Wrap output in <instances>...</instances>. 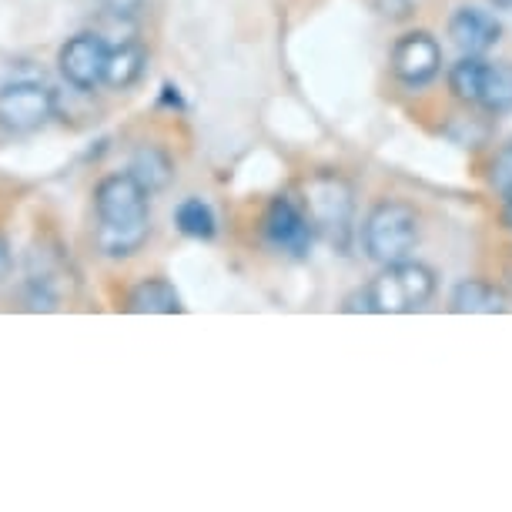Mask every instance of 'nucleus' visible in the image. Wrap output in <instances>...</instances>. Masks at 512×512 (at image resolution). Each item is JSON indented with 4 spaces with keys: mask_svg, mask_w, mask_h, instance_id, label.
Masks as SVG:
<instances>
[{
    "mask_svg": "<svg viewBox=\"0 0 512 512\" xmlns=\"http://www.w3.org/2000/svg\"><path fill=\"white\" fill-rule=\"evenodd\" d=\"M148 191L131 175H108L94 188V211H98V241L101 255L128 258L151 235V211Z\"/></svg>",
    "mask_w": 512,
    "mask_h": 512,
    "instance_id": "1",
    "label": "nucleus"
},
{
    "mask_svg": "<svg viewBox=\"0 0 512 512\" xmlns=\"http://www.w3.org/2000/svg\"><path fill=\"white\" fill-rule=\"evenodd\" d=\"M436 295V275L419 262H395L385 265L379 278H372L362 292L345 302V312H372V315H402L419 308Z\"/></svg>",
    "mask_w": 512,
    "mask_h": 512,
    "instance_id": "2",
    "label": "nucleus"
},
{
    "mask_svg": "<svg viewBox=\"0 0 512 512\" xmlns=\"http://www.w3.org/2000/svg\"><path fill=\"white\" fill-rule=\"evenodd\" d=\"M302 211L312 221L315 235L328 238L338 248H349L352 218H355V195L345 178L335 171H318L302 185Z\"/></svg>",
    "mask_w": 512,
    "mask_h": 512,
    "instance_id": "3",
    "label": "nucleus"
},
{
    "mask_svg": "<svg viewBox=\"0 0 512 512\" xmlns=\"http://www.w3.org/2000/svg\"><path fill=\"white\" fill-rule=\"evenodd\" d=\"M362 241L369 258L382 268L405 262L415 251V245H419V215L409 205H402V201H382L365 218Z\"/></svg>",
    "mask_w": 512,
    "mask_h": 512,
    "instance_id": "4",
    "label": "nucleus"
},
{
    "mask_svg": "<svg viewBox=\"0 0 512 512\" xmlns=\"http://www.w3.org/2000/svg\"><path fill=\"white\" fill-rule=\"evenodd\" d=\"M57 98L41 81H14L0 88V128L27 134L54 118Z\"/></svg>",
    "mask_w": 512,
    "mask_h": 512,
    "instance_id": "5",
    "label": "nucleus"
},
{
    "mask_svg": "<svg viewBox=\"0 0 512 512\" xmlns=\"http://www.w3.org/2000/svg\"><path fill=\"white\" fill-rule=\"evenodd\" d=\"M104 61H108V44L101 34H74L71 41L57 54V67H61L64 81L77 91H94L104 84Z\"/></svg>",
    "mask_w": 512,
    "mask_h": 512,
    "instance_id": "6",
    "label": "nucleus"
},
{
    "mask_svg": "<svg viewBox=\"0 0 512 512\" xmlns=\"http://www.w3.org/2000/svg\"><path fill=\"white\" fill-rule=\"evenodd\" d=\"M439 64H442V51H439L436 37L425 31L402 34L392 47V74L399 77L402 84H409V88L429 84L432 77L439 74Z\"/></svg>",
    "mask_w": 512,
    "mask_h": 512,
    "instance_id": "7",
    "label": "nucleus"
},
{
    "mask_svg": "<svg viewBox=\"0 0 512 512\" xmlns=\"http://www.w3.org/2000/svg\"><path fill=\"white\" fill-rule=\"evenodd\" d=\"M265 238L275 251L302 258L305 251L312 248L315 228H312V221L305 218L302 205H295L292 198H275L265 215Z\"/></svg>",
    "mask_w": 512,
    "mask_h": 512,
    "instance_id": "8",
    "label": "nucleus"
},
{
    "mask_svg": "<svg viewBox=\"0 0 512 512\" xmlns=\"http://www.w3.org/2000/svg\"><path fill=\"white\" fill-rule=\"evenodd\" d=\"M449 37L462 54H479L482 57L489 47L499 44L502 27H499L496 17L479 11V7H459V11L449 17Z\"/></svg>",
    "mask_w": 512,
    "mask_h": 512,
    "instance_id": "9",
    "label": "nucleus"
},
{
    "mask_svg": "<svg viewBox=\"0 0 512 512\" xmlns=\"http://www.w3.org/2000/svg\"><path fill=\"white\" fill-rule=\"evenodd\" d=\"M128 308H131V312H138V315H175V312H185L178 288L171 285L168 278H144L141 285H134L131 295H128Z\"/></svg>",
    "mask_w": 512,
    "mask_h": 512,
    "instance_id": "10",
    "label": "nucleus"
},
{
    "mask_svg": "<svg viewBox=\"0 0 512 512\" xmlns=\"http://www.w3.org/2000/svg\"><path fill=\"white\" fill-rule=\"evenodd\" d=\"M452 312H459V315H499V312H506V295H502V288H496L492 282L469 278V282L456 285V292H452Z\"/></svg>",
    "mask_w": 512,
    "mask_h": 512,
    "instance_id": "11",
    "label": "nucleus"
},
{
    "mask_svg": "<svg viewBox=\"0 0 512 512\" xmlns=\"http://www.w3.org/2000/svg\"><path fill=\"white\" fill-rule=\"evenodd\" d=\"M144 47L134 41H121L118 47H108V61H104V84L114 91L131 88L144 74Z\"/></svg>",
    "mask_w": 512,
    "mask_h": 512,
    "instance_id": "12",
    "label": "nucleus"
},
{
    "mask_svg": "<svg viewBox=\"0 0 512 512\" xmlns=\"http://www.w3.org/2000/svg\"><path fill=\"white\" fill-rule=\"evenodd\" d=\"M128 175L138 181L148 195H154V191H164L171 185V178H175V164H171V158L161 148H141L138 154H134Z\"/></svg>",
    "mask_w": 512,
    "mask_h": 512,
    "instance_id": "13",
    "label": "nucleus"
},
{
    "mask_svg": "<svg viewBox=\"0 0 512 512\" xmlns=\"http://www.w3.org/2000/svg\"><path fill=\"white\" fill-rule=\"evenodd\" d=\"M476 104H482V108L492 114L512 111V64H489L486 61Z\"/></svg>",
    "mask_w": 512,
    "mask_h": 512,
    "instance_id": "14",
    "label": "nucleus"
},
{
    "mask_svg": "<svg viewBox=\"0 0 512 512\" xmlns=\"http://www.w3.org/2000/svg\"><path fill=\"white\" fill-rule=\"evenodd\" d=\"M175 225L181 235H188V238H198V241H208V238H215V211H211L208 201H201V198H185L181 205L175 208Z\"/></svg>",
    "mask_w": 512,
    "mask_h": 512,
    "instance_id": "15",
    "label": "nucleus"
},
{
    "mask_svg": "<svg viewBox=\"0 0 512 512\" xmlns=\"http://www.w3.org/2000/svg\"><path fill=\"white\" fill-rule=\"evenodd\" d=\"M482 67H486V61H482L479 54H466L449 71V88H452V94H456L459 101L476 104V98H479V81H482Z\"/></svg>",
    "mask_w": 512,
    "mask_h": 512,
    "instance_id": "16",
    "label": "nucleus"
},
{
    "mask_svg": "<svg viewBox=\"0 0 512 512\" xmlns=\"http://www.w3.org/2000/svg\"><path fill=\"white\" fill-rule=\"evenodd\" d=\"M489 181L499 198L512 201V144H506V148L496 154V161H492V168H489Z\"/></svg>",
    "mask_w": 512,
    "mask_h": 512,
    "instance_id": "17",
    "label": "nucleus"
},
{
    "mask_svg": "<svg viewBox=\"0 0 512 512\" xmlns=\"http://www.w3.org/2000/svg\"><path fill=\"white\" fill-rule=\"evenodd\" d=\"M369 4L382 17H392V21H402V17L412 14V0H369Z\"/></svg>",
    "mask_w": 512,
    "mask_h": 512,
    "instance_id": "18",
    "label": "nucleus"
},
{
    "mask_svg": "<svg viewBox=\"0 0 512 512\" xmlns=\"http://www.w3.org/2000/svg\"><path fill=\"white\" fill-rule=\"evenodd\" d=\"M101 7L108 14H114V17H124V21H128V17H134L144 7V0H101Z\"/></svg>",
    "mask_w": 512,
    "mask_h": 512,
    "instance_id": "19",
    "label": "nucleus"
},
{
    "mask_svg": "<svg viewBox=\"0 0 512 512\" xmlns=\"http://www.w3.org/2000/svg\"><path fill=\"white\" fill-rule=\"evenodd\" d=\"M7 275H11V245L0 235V278H7Z\"/></svg>",
    "mask_w": 512,
    "mask_h": 512,
    "instance_id": "20",
    "label": "nucleus"
},
{
    "mask_svg": "<svg viewBox=\"0 0 512 512\" xmlns=\"http://www.w3.org/2000/svg\"><path fill=\"white\" fill-rule=\"evenodd\" d=\"M492 7H499V11H512V0H489Z\"/></svg>",
    "mask_w": 512,
    "mask_h": 512,
    "instance_id": "21",
    "label": "nucleus"
},
{
    "mask_svg": "<svg viewBox=\"0 0 512 512\" xmlns=\"http://www.w3.org/2000/svg\"><path fill=\"white\" fill-rule=\"evenodd\" d=\"M502 221H506V228H512V201H506V211H502Z\"/></svg>",
    "mask_w": 512,
    "mask_h": 512,
    "instance_id": "22",
    "label": "nucleus"
}]
</instances>
